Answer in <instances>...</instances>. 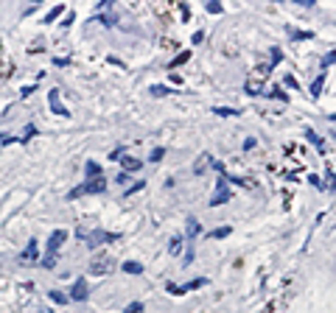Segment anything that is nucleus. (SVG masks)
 <instances>
[{
  "label": "nucleus",
  "mask_w": 336,
  "mask_h": 313,
  "mask_svg": "<svg viewBox=\"0 0 336 313\" xmlns=\"http://www.w3.org/2000/svg\"><path fill=\"white\" fill-rule=\"evenodd\" d=\"M81 241H87V246L90 249H95L98 243H109V241H118L121 235H115V232H101V229H95V232H79Z\"/></svg>",
  "instance_id": "nucleus-1"
},
{
  "label": "nucleus",
  "mask_w": 336,
  "mask_h": 313,
  "mask_svg": "<svg viewBox=\"0 0 336 313\" xmlns=\"http://www.w3.org/2000/svg\"><path fill=\"white\" fill-rule=\"evenodd\" d=\"M104 187H107L104 176H93L90 182H84V185H79V187H73V190H70V199H79L81 193H104Z\"/></svg>",
  "instance_id": "nucleus-2"
},
{
  "label": "nucleus",
  "mask_w": 336,
  "mask_h": 313,
  "mask_svg": "<svg viewBox=\"0 0 336 313\" xmlns=\"http://www.w3.org/2000/svg\"><path fill=\"white\" fill-rule=\"evenodd\" d=\"M64 238H67V232H64V229H56V232L50 235V241H48V257L42 260L45 269H50V266H53V255H56V249L64 243Z\"/></svg>",
  "instance_id": "nucleus-3"
},
{
  "label": "nucleus",
  "mask_w": 336,
  "mask_h": 313,
  "mask_svg": "<svg viewBox=\"0 0 336 313\" xmlns=\"http://www.w3.org/2000/svg\"><path fill=\"white\" fill-rule=\"evenodd\" d=\"M230 201V190H227V179H219L216 182V196L210 199V207H219V204H227Z\"/></svg>",
  "instance_id": "nucleus-4"
},
{
  "label": "nucleus",
  "mask_w": 336,
  "mask_h": 313,
  "mask_svg": "<svg viewBox=\"0 0 336 313\" xmlns=\"http://www.w3.org/2000/svg\"><path fill=\"white\" fill-rule=\"evenodd\" d=\"M202 285H208V280H205V277L193 280V283H188V285H171V283H168V294H174V297H182V294L196 291V288H202Z\"/></svg>",
  "instance_id": "nucleus-5"
},
{
  "label": "nucleus",
  "mask_w": 336,
  "mask_h": 313,
  "mask_svg": "<svg viewBox=\"0 0 336 313\" xmlns=\"http://www.w3.org/2000/svg\"><path fill=\"white\" fill-rule=\"evenodd\" d=\"M109 266H112V257L104 255L101 260H93V266H90V274H107V271H112Z\"/></svg>",
  "instance_id": "nucleus-6"
},
{
  "label": "nucleus",
  "mask_w": 336,
  "mask_h": 313,
  "mask_svg": "<svg viewBox=\"0 0 336 313\" xmlns=\"http://www.w3.org/2000/svg\"><path fill=\"white\" fill-rule=\"evenodd\" d=\"M70 299H76V302H84V299H87V283H84V280H79V283L73 285Z\"/></svg>",
  "instance_id": "nucleus-7"
},
{
  "label": "nucleus",
  "mask_w": 336,
  "mask_h": 313,
  "mask_svg": "<svg viewBox=\"0 0 336 313\" xmlns=\"http://www.w3.org/2000/svg\"><path fill=\"white\" fill-rule=\"evenodd\" d=\"M50 109H53V112H56V115H64V118L70 115V112H67V109L62 107V101H59V90H50Z\"/></svg>",
  "instance_id": "nucleus-8"
},
{
  "label": "nucleus",
  "mask_w": 336,
  "mask_h": 313,
  "mask_svg": "<svg viewBox=\"0 0 336 313\" xmlns=\"http://www.w3.org/2000/svg\"><path fill=\"white\" fill-rule=\"evenodd\" d=\"M118 159H123V173L126 171H137V168H140V159H135V156H118Z\"/></svg>",
  "instance_id": "nucleus-9"
},
{
  "label": "nucleus",
  "mask_w": 336,
  "mask_h": 313,
  "mask_svg": "<svg viewBox=\"0 0 336 313\" xmlns=\"http://www.w3.org/2000/svg\"><path fill=\"white\" fill-rule=\"evenodd\" d=\"M306 137H308V140H311V143H314V146H317V149L322 151V154H325V143L320 140V135H317L314 129H306Z\"/></svg>",
  "instance_id": "nucleus-10"
},
{
  "label": "nucleus",
  "mask_w": 336,
  "mask_h": 313,
  "mask_svg": "<svg viewBox=\"0 0 336 313\" xmlns=\"http://www.w3.org/2000/svg\"><path fill=\"white\" fill-rule=\"evenodd\" d=\"M123 271H126V274H140V271H143V266L135 263V260H126V263H123Z\"/></svg>",
  "instance_id": "nucleus-11"
},
{
  "label": "nucleus",
  "mask_w": 336,
  "mask_h": 313,
  "mask_svg": "<svg viewBox=\"0 0 336 313\" xmlns=\"http://www.w3.org/2000/svg\"><path fill=\"white\" fill-rule=\"evenodd\" d=\"M196 235H199V221H196V218H191V221H188V238L193 241Z\"/></svg>",
  "instance_id": "nucleus-12"
},
{
  "label": "nucleus",
  "mask_w": 336,
  "mask_h": 313,
  "mask_svg": "<svg viewBox=\"0 0 336 313\" xmlns=\"http://www.w3.org/2000/svg\"><path fill=\"white\" fill-rule=\"evenodd\" d=\"M188 59H191V50H182V53H179V56L174 59L171 64H168V67H179V64H182V62H188Z\"/></svg>",
  "instance_id": "nucleus-13"
},
{
  "label": "nucleus",
  "mask_w": 336,
  "mask_h": 313,
  "mask_svg": "<svg viewBox=\"0 0 336 313\" xmlns=\"http://www.w3.org/2000/svg\"><path fill=\"white\" fill-rule=\"evenodd\" d=\"M216 115H222V118H230V115H238V109H230V107H213Z\"/></svg>",
  "instance_id": "nucleus-14"
},
{
  "label": "nucleus",
  "mask_w": 336,
  "mask_h": 313,
  "mask_svg": "<svg viewBox=\"0 0 336 313\" xmlns=\"http://www.w3.org/2000/svg\"><path fill=\"white\" fill-rule=\"evenodd\" d=\"M322 84H325V76H320V78L314 81V84H311V95H314V98L322 93Z\"/></svg>",
  "instance_id": "nucleus-15"
},
{
  "label": "nucleus",
  "mask_w": 336,
  "mask_h": 313,
  "mask_svg": "<svg viewBox=\"0 0 336 313\" xmlns=\"http://www.w3.org/2000/svg\"><path fill=\"white\" fill-rule=\"evenodd\" d=\"M168 252H171V255H179V252H182V238H179V235H177V238H174V241H171V246H168Z\"/></svg>",
  "instance_id": "nucleus-16"
},
{
  "label": "nucleus",
  "mask_w": 336,
  "mask_h": 313,
  "mask_svg": "<svg viewBox=\"0 0 336 313\" xmlns=\"http://www.w3.org/2000/svg\"><path fill=\"white\" fill-rule=\"evenodd\" d=\"M84 171H87V176H90V179H93V176H101V168H98L95 162H87Z\"/></svg>",
  "instance_id": "nucleus-17"
},
{
  "label": "nucleus",
  "mask_w": 336,
  "mask_h": 313,
  "mask_svg": "<svg viewBox=\"0 0 336 313\" xmlns=\"http://www.w3.org/2000/svg\"><path fill=\"white\" fill-rule=\"evenodd\" d=\"M230 232H233V229H230V227H219V229H216V232H210V238H227Z\"/></svg>",
  "instance_id": "nucleus-18"
},
{
  "label": "nucleus",
  "mask_w": 336,
  "mask_h": 313,
  "mask_svg": "<svg viewBox=\"0 0 336 313\" xmlns=\"http://www.w3.org/2000/svg\"><path fill=\"white\" fill-rule=\"evenodd\" d=\"M165 93H171L168 87H163V84H154L151 87V95H165Z\"/></svg>",
  "instance_id": "nucleus-19"
},
{
  "label": "nucleus",
  "mask_w": 336,
  "mask_h": 313,
  "mask_svg": "<svg viewBox=\"0 0 336 313\" xmlns=\"http://www.w3.org/2000/svg\"><path fill=\"white\" fill-rule=\"evenodd\" d=\"M163 156H165V151H163V149H154V151H151V156H149V159H151V162H160Z\"/></svg>",
  "instance_id": "nucleus-20"
},
{
  "label": "nucleus",
  "mask_w": 336,
  "mask_h": 313,
  "mask_svg": "<svg viewBox=\"0 0 336 313\" xmlns=\"http://www.w3.org/2000/svg\"><path fill=\"white\" fill-rule=\"evenodd\" d=\"M62 11H64V8H62V6H56V8H53V11H50L48 17H45V22H53V20H56L59 14H62Z\"/></svg>",
  "instance_id": "nucleus-21"
},
{
  "label": "nucleus",
  "mask_w": 336,
  "mask_h": 313,
  "mask_svg": "<svg viewBox=\"0 0 336 313\" xmlns=\"http://www.w3.org/2000/svg\"><path fill=\"white\" fill-rule=\"evenodd\" d=\"M143 187H146V182H137V185H132V187H129V190H126V193H123V196H132V193H137V190H143Z\"/></svg>",
  "instance_id": "nucleus-22"
},
{
  "label": "nucleus",
  "mask_w": 336,
  "mask_h": 313,
  "mask_svg": "<svg viewBox=\"0 0 336 313\" xmlns=\"http://www.w3.org/2000/svg\"><path fill=\"white\" fill-rule=\"evenodd\" d=\"M140 311H143V305H140V302H132V305H129L123 313H140Z\"/></svg>",
  "instance_id": "nucleus-23"
},
{
  "label": "nucleus",
  "mask_w": 336,
  "mask_h": 313,
  "mask_svg": "<svg viewBox=\"0 0 336 313\" xmlns=\"http://www.w3.org/2000/svg\"><path fill=\"white\" fill-rule=\"evenodd\" d=\"M210 159V154H202V159L196 162V173H202V168H205V162Z\"/></svg>",
  "instance_id": "nucleus-24"
},
{
  "label": "nucleus",
  "mask_w": 336,
  "mask_h": 313,
  "mask_svg": "<svg viewBox=\"0 0 336 313\" xmlns=\"http://www.w3.org/2000/svg\"><path fill=\"white\" fill-rule=\"evenodd\" d=\"M22 257H36V243H31L28 249L22 252Z\"/></svg>",
  "instance_id": "nucleus-25"
},
{
  "label": "nucleus",
  "mask_w": 336,
  "mask_h": 313,
  "mask_svg": "<svg viewBox=\"0 0 336 313\" xmlns=\"http://www.w3.org/2000/svg\"><path fill=\"white\" fill-rule=\"evenodd\" d=\"M50 299H53V302H59V305H62V302H67V297H64V294H56V291L50 294Z\"/></svg>",
  "instance_id": "nucleus-26"
},
{
  "label": "nucleus",
  "mask_w": 336,
  "mask_h": 313,
  "mask_svg": "<svg viewBox=\"0 0 336 313\" xmlns=\"http://www.w3.org/2000/svg\"><path fill=\"white\" fill-rule=\"evenodd\" d=\"M208 11H213V14H219V11H222V6H219V3H208Z\"/></svg>",
  "instance_id": "nucleus-27"
}]
</instances>
